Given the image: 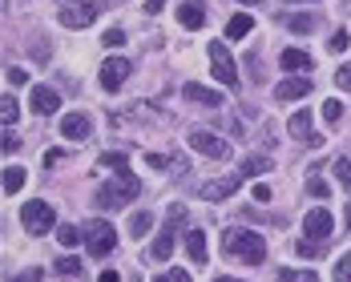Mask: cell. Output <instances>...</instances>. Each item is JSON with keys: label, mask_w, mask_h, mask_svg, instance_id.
Here are the masks:
<instances>
[{"label": "cell", "mask_w": 351, "mask_h": 282, "mask_svg": "<svg viewBox=\"0 0 351 282\" xmlns=\"http://www.w3.org/2000/svg\"><path fill=\"white\" fill-rule=\"evenodd\" d=\"M222 246L230 258H243L246 266H258V262H267V238H258L254 230H226L222 234Z\"/></svg>", "instance_id": "cell-1"}, {"label": "cell", "mask_w": 351, "mask_h": 282, "mask_svg": "<svg viewBox=\"0 0 351 282\" xmlns=\"http://www.w3.org/2000/svg\"><path fill=\"white\" fill-rule=\"evenodd\" d=\"M141 194V181L134 174H113V181H106L101 190H97V206H106V210H117V206H125V202H134Z\"/></svg>", "instance_id": "cell-2"}, {"label": "cell", "mask_w": 351, "mask_h": 282, "mask_svg": "<svg viewBox=\"0 0 351 282\" xmlns=\"http://www.w3.org/2000/svg\"><path fill=\"white\" fill-rule=\"evenodd\" d=\"M21 222H25V230H29V234L40 238V234H49V230L57 226V210H53L49 202L33 198V202H25V206H21Z\"/></svg>", "instance_id": "cell-3"}, {"label": "cell", "mask_w": 351, "mask_h": 282, "mask_svg": "<svg viewBox=\"0 0 351 282\" xmlns=\"http://www.w3.org/2000/svg\"><path fill=\"white\" fill-rule=\"evenodd\" d=\"M186 222V210L182 206H170V214H166V226H162V234L154 238V246H149V254L158 258V262H166L170 254H174V242H178V226Z\"/></svg>", "instance_id": "cell-4"}, {"label": "cell", "mask_w": 351, "mask_h": 282, "mask_svg": "<svg viewBox=\"0 0 351 282\" xmlns=\"http://www.w3.org/2000/svg\"><path fill=\"white\" fill-rule=\"evenodd\" d=\"M85 242H89V254L93 258H106L113 242H117V234H113V226H109L106 218H93V222H85Z\"/></svg>", "instance_id": "cell-5"}, {"label": "cell", "mask_w": 351, "mask_h": 282, "mask_svg": "<svg viewBox=\"0 0 351 282\" xmlns=\"http://www.w3.org/2000/svg\"><path fill=\"white\" fill-rule=\"evenodd\" d=\"M210 73L226 85V89H234L239 85V69H234V57H230V49L222 44V40H210Z\"/></svg>", "instance_id": "cell-6"}, {"label": "cell", "mask_w": 351, "mask_h": 282, "mask_svg": "<svg viewBox=\"0 0 351 282\" xmlns=\"http://www.w3.org/2000/svg\"><path fill=\"white\" fill-rule=\"evenodd\" d=\"M57 21H61L65 29H89V25L97 21V4H93V0H73V4H65V8L57 12Z\"/></svg>", "instance_id": "cell-7"}, {"label": "cell", "mask_w": 351, "mask_h": 282, "mask_svg": "<svg viewBox=\"0 0 351 282\" xmlns=\"http://www.w3.org/2000/svg\"><path fill=\"white\" fill-rule=\"evenodd\" d=\"M190 149L202 153V157H214V162L230 157V145L218 138V133H210V129H194V133H190Z\"/></svg>", "instance_id": "cell-8"}, {"label": "cell", "mask_w": 351, "mask_h": 282, "mask_svg": "<svg viewBox=\"0 0 351 282\" xmlns=\"http://www.w3.org/2000/svg\"><path fill=\"white\" fill-rule=\"evenodd\" d=\"M331 214L323 210V206H315V210H307V218H303V238H315V242H323V238H331Z\"/></svg>", "instance_id": "cell-9"}, {"label": "cell", "mask_w": 351, "mask_h": 282, "mask_svg": "<svg viewBox=\"0 0 351 282\" xmlns=\"http://www.w3.org/2000/svg\"><path fill=\"white\" fill-rule=\"evenodd\" d=\"M130 69H134V65H130L125 57H109L106 65H101V85H106L109 93H113V89H121V85H125V77H130Z\"/></svg>", "instance_id": "cell-10"}, {"label": "cell", "mask_w": 351, "mask_h": 282, "mask_svg": "<svg viewBox=\"0 0 351 282\" xmlns=\"http://www.w3.org/2000/svg\"><path fill=\"white\" fill-rule=\"evenodd\" d=\"M182 97L194 101V105H206V109L222 105V93H218V89H206V85H198V81H186V85H182Z\"/></svg>", "instance_id": "cell-11"}, {"label": "cell", "mask_w": 351, "mask_h": 282, "mask_svg": "<svg viewBox=\"0 0 351 282\" xmlns=\"http://www.w3.org/2000/svg\"><path fill=\"white\" fill-rule=\"evenodd\" d=\"M243 181H246L243 174H230V177H222V181H210V185H202L198 194H202L206 202H226V198H230V194H234Z\"/></svg>", "instance_id": "cell-12"}, {"label": "cell", "mask_w": 351, "mask_h": 282, "mask_svg": "<svg viewBox=\"0 0 351 282\" xmlns=\"http://www.w3.org/2000/svg\"><path fill=\"white\" fill-rule=\"evenodd\" d=\"M29 105H33V113H57L61 109V97H57V89H49V85H33V93H29Z\"/></svg>", "instance_id": "cell-13"}, {"label": "cell", "mask_w": 351, "mask_h": 282, "mask_svg": "<svg viewBox=\"0 0 351 282\" xmlns=\"http://www.w3.org/2000/svg\"><path fill=\"white\" fill-rule=\"evenodd\" d=\"M307 93H311V77H287L279 89H275L279 101H299V97H307Z\"/></svg>", "instance_id": "cell-14"}, {"label": "cell", "mask_w": 351, "mask_h": 282, "mask_svg": "<svg viewBox=\"0 0 351 282\" xmlns=\"http://www.w3.org/2000/svg\"><path fill=\"white\" fill-rule=\"evenodd\" d=\"M89 129H93V125H89L85 113H65V117H61V133H65L69 141H85L89 138Z\"/></svg>", "instance_id": "cell-15"}, {"label": "cell", "mask_w": 351, "mask_h": 282, "mask_svg": "<svg viewBox=\"0 0 351 282\" xmlns=\"http://www.w3.org/2000/svg\"><path fill=\"white\" fill-rule=\"evenodd\" d=\"M178 25H182V29H190V33H198V29L206 25V12H202V4H198V0H186V4L178 8Z\"/></svg>", "instance_id": "cell-16"}, {"label": "cell", "mask_w": 351, "mask_h": 282, "mask_svg": "<svg viewBox=\"0 0 351 282\" xmlns=\"http://www.w3.org/2000/svg\"><path fill=\"white\" fill-rule=\"evenodd\" d=\"M279 65H282L287 73H311V65H315V61H311V57H307L303 49H282Z\"/></svg>", "instance_id": "cell-17"}, {"label": "cell", "mask_w": 351, "mask_h": 282, "mask_svg": "<svg viewBox=\"0 0 351 282\" xmlns=\"http://www.w3.org/2000/svg\"><path fill=\"white\" fill-rule=\"evenodd\" d=\"M186 254H190V262H198V266L210 258V250H206V234H202V230H190V234H186Z\"/></svg>", "instance_id": "cell-18"}, {"label": "cell", "mask_w": 351, "mask_h": 282, "mask_svg": "<svg viewBox=\"0 0 351 282\" xmlns=\"http://www.w3.org/2000/svg\"><path fill=\"white\" fill-rule=\"evenodd\" d=\"M287 129H291V133H295V138H311V133H315V129H311V109H299V113H295V117H291V121H287Z\"/></svg>", "instance_id": "cell-19"}, {"label": "cell", "mask_w": 351, "mask_h": 282, "mask_svg": "<svg viewBox=\"0 0 351 282\" xmlns=\"http://www.w3.org/2000/svg\"><path fill=\"white\" fill-rule=\"evenodd\" d=\"M149 230H154V214L149 210H138L134 218H130V234H134V238H145Z\"/></svg>", "instance_id": "cell-20"}, {"label": "cell", "mask_w": 351, "mask_h": 282, "mask_svg": "<svg viewBox=\"0 0 351 282\" xmlns=\"http://www.w3.org/2000/svg\"><path fill=\"white\" fill-rule=\"evenodd\" d=\"M250 29H254V21H250L246 12H239V16H230V25H226V36H230V40H243Z\"/></svg>", "instance_id": "cell-21"}, {"label": "cell", "mask_w": 351, "mask_h": 282, "mask_svg": "<svg viewBox=\"0 0 351 282\" xmlns=\"http://www.w3.org/2000/svg\"><path fill=\"white\" fill-rule=\"evenodd\" d=\"M287 25H291V33H315V29H319V16H303V12H291V16H287Z\"/></svg>", "instance_id": "cell-22"}, {"label": "cell", "mask_w": 351, "mask_h": 282, "mask_svg": "<svg viewBox=\"0 0 351 282\" xmlns=\"http://www.w3.org/2000/svg\"><path fill=\"white\" fill-rule=\"evenodd\" d=\"M243 177H254V174H271V157H243Z\"/></svg>", "instance_id": "cell-23"}, {"label": "cell", "mask_w": 351, "mask_h": 282, "mask_svg": "<svg viewBox=\"0 0 351 282\" xmlns=\"http://www.w3.org/2000/svg\"><path fill=\"white\" fill-rule=\"evenodd\" d=\"M16 190H25V170L21 166H8L4 170V194H16Z\"/></svg>", "instance_id": "cell-24"}, {"label": "cell", "mask_w": 351, "mask_h": 282, "mask_svg": "<svg viewBox=\"0 0 351 282\" xmlns=\"http://www.w3.org/2000/svg\"><path fill=\"white\" fill-rule=\"evenodd\" d=\"M279 282H319L315 270H279Z\"/></svg>", "instance_id": "cell-25"}, {"label": "cell", "mask_w": 351, "mask_h": 282, "mask_svg": "<svg viewBox=\"0 0 351 282\" xmlns=\"http://www.w3.org/2000/svg\"><path fill=\"white\" fill-rule=\"evenodd\" d=\"M0 121H4V129H12V121H16V97L0 101Z\"/></svg>", "instance_id": "cell-26"}, {"label": "cell", "mask_w": 351, "mask_h": 282, "mask_svg": "<svg viewBox=\"0 0 351 282\" xmlns=\"http://www.w3.org/2000/svg\"><path fill=\"white\" fill-rule=\"evenodd\" d=\"M57 242H61V246H77V242H81V230H77V226H57Z\"/></svg>", "instance_id": "cell-27"}, {"label": "cell", "mask_w": 351, "mask_h": 282, "mask_svg": "<svg viewBox=\"0 0 351 282\" xmlns=\"http://www.w3.org/2000/svg\"><path fill=\"white\" fill-rule=\"evenodd\" d=\"M323 117H327L331 125H339V117H343V101H335V97H331V101H323Z\"/></svg>", "instance_id": "cell-28"}, {"label": "cell", "mask_w": 351, "mask_h": 282, "mask_svg": "<svg viewBox=\"0 0 351 282\" xmlns=\"http://www.w3.org/2000/svg\"><path fill=\"white\" fill-rule=\"evenodd\" d=\"M335 177H339V185L351 194V162H348V157H339V162H335Z\"/></svg>", "instance_id": "cell-29"}, {"label": "cell", "mask_w": 351, "mask_h": 282, "mask_svg": "<svg viewBox=\"0 0 351 282\" xmlns=\"http://www.w3.org/2000/svg\"><path fill=\"white\" fill-rule=\"evenodd\" d=\"M331 274H335V282H351V254H343V258L335 262V270H331Z\"/></svg>", "instance_id": "cell-30"}, {"label": "cell", "mask_w": 351, "mask_h": 282, "mask_svg": "<svg viewBox=\"0 0 351 282\" xmlns=\"http://www.w3.org/2000/svg\"><path fill=\"white\" fill-rule=\"evenodd\" d=\"M57 270H61L65 279H77V274H81V262H77V258H57Z\"/></svg>", "instance_id": "cell-31"}, {"label": "cell", "mask_w": 351, "mask_h": 282, "mask_svg": "<svg viewBox=\"0 0 351 282\" xmlns=\"http://www.w3.org/2000/svg\"><path fill=\"white\" fill-rule=\"evenodd\" d=\"M101 166L106 170H125V153H101Z\"/></svg>", "instance_id": "cell-32"}, {"label": "cell", "mask_w": 351, "mask_h": 282, "mask_svg": "<svg viewBox=\"0 0 351 282\" xmlns=\"http://www.w3.org/2000/svg\"><path fill=\"white\" fill-rule=\"evenodd\" d=\"M348 40H351V36L343 33V29H339V33H331V40H327V49H331V53H343V49H348Z\"/></svg>", "instance_id": "cell-33"}, {"label": "cell", "mask_w": 351, "mask_h": 282, "mask_svg": "<svg viewBox=\"0 0 351 282\" xmlns=\"http://www.w3.org/2000/svg\"><path fill=\"white\" fill-rule=\"evenodd\" d=\"M4 77H8V85H16V89H21V85L29 81V73H25V69H16V65H8V69H4Z\"/></svg>", "instance_id": "cell-34"}, {"label": "cell", "mask_w": 351, "mask_h": 282, "mask_svg": "<svg viewBox=\"0 0 351 282\" xmlns=\"http://www.w3.org/2000/svg\"><path fill=\"white\" fill-rule=\"evenodd\" d=\"M154 282H190V270H166V274H158Z\"/></svg>", "instance_id": "cell-35"}, {"label": "cell", "mask_w": 351, "mask_h": 282, "mask_svg": "<svg viewBox=\"0 0 351 282\" xmlns=\"http://www.w3.org/2000/svg\"><path fill=\"white\" fill-rule=\"evenodd\" d=\"M101 44H109V49H117V44H125V33H121V29H109V33L101 36Z\"/></svg>", "instance_id": "cell-36"}, {"label": "cell", "mask_w": 351, "mask_h": 282, "mask_svg": "<svg viewBox=\"0 0 351 282\" xmlns=\"http://www.w3.org/2000/svg\"><path fill=\"white\" fill-rule=\"evenodd\" d=\"M335 85H339V89H351V65H339V69H335Z\"/></svg>", "instance_id": "cell-37"}, {"label": "cell", "mask_w": 351, "mask_h": 282, "mask_svg": "<svg viewBox=\"0 0 351 282\" xmlns=\"http://www.w3.org/2000/svg\"><path fill=\"white\" fill-rule=\"evenodd\" d=\"M295 250H299L303 258H315V254H319V242H307V238H303V242H295Z\"/></svg>", "instance_id": "cell-38"}, {"label": "cell", "mask_w": 351, "mask_h": 282, "mask_svg": "<svg viewBox=\"0 0 351 282\" xmlns=\"http://www.w3.org/2000/svg\"><path fill=\"white\" fill-rule=\"evenodd\" d=\"M16 145H21V141H16V133H12V129H8V133H4V141H0V149H4V153H16Z\"/></svg>", "instance_id": "cell-39"}, {"label": "cell", "mask_w": 351, "mask_h": 282, "mask_svg": "<svg viewBox=\"0 0 351 282\" xmlns=\"http://www.w3.org/2000/svg\"><path fill=\"white\" fill-rule=\"evenodd\" d=\"M307 190H311L315 198H327V181H319V177H311V181H307Z\"/></svg>", "instance_id": "cell-40"}, {"label": "cell", "mask_w": 351, "mask_h": 282, "mask_svg": "<svg viewBox=\"0 0 351 282\" xmlns=\"http://www.w3.org/2000/svg\"><path fill=\"white\" fill-rule=\"evenodd\" d=\"M145 166H154V170H166V166H170V157H162V153H149V157H145Z\"/></svg>", "instance_id": "cell-41"}, {"label": "cell", "mask_w": 351, "mask_h": 282, "mask_svg": "<svg viewBox=\"0 0 351 282\" xmlns=\"http://www.w3.org/2000/svg\"><path fill=\"white\" fill-rule=\"evenodd\" d=\"M8 282H40V270H25V274H12Z\"/></svg>", "instance_id": "cell-42"}, {"label": "cell", "mask_w": 351, "mask_h": 282, "mask_svg": "<svg viewBox=\"0 0 351 282\" xmlns=\"http://www.w3.org/2000/svg\"><path fill=\"white\" fill-rule=\"evenodd\" d=\"M254 202H271V185L258 181V185H254Z\"/></svg>", "instance_id": "cell-43"}, {"label": "cell", "mask_w": 351, "mask_h": 282, "mask_svg": "<svg viewBox=\"0 0 351 282\" xmlns=\"http://www.w3.org/2000/svg\"><path fill=\"white\" fill-rule=\"evenodd\" d=\"M45 166H61V149H45Z\"/></svg>", "instance_id": "cell-44"}, {"label": "cell", "mask_w": 351, "mask_h": 282, "mask_svg": "<svg viewBox=\"0 0 351 282\" xmlns=\"http://www.w3.org/2000/svg\"><path fill=\"white\" fill-rule=\"evenodd\" d=\"M97 282H121V274H117V270H101V279Z\"/></svg>", "instance_id": "cell-45"}, {"label": "cell", "mask_w": 351, "mask_h": 282, "mask_svg": "<svg viewBox=\"0 0 351 282\" xmlns=\"http://www.w3.org/2000/svg\"><path fill=\"white\" fill-rule=\"evenodd\" d=\"M162 4L166 0H145V12H162Z\"/></svg>", "instance_id": "cell-46"}, {"label": "cell", "mask_w": 351, "mask_h": 282, "mask_svg": "<svg viewBox=\"0 0 351 282\" xmlns=\"http://www.w3.org/2000/svg\"><path fill=\"white\" fill-rule=\"evenodd\" d=\"M239 4H263V0H239Z\"/></svg>", "instance_id": "cell-47"}, {"label": "cell", "mask_w": 351, "mask_h": 282, "mask_svg": "<svg viewBox=\"0 0 351 282\" xmlns=\"http://www.w3.org/2000/svg\"><path fill=\"white\" fill-rule=\"evenodd\" d=\"M218 282H234V279H218Z\"/></svg>", "instance_id": "cell-48"}, {"label": "cell", "mask_w": 351, "mask_h": 282, "mask_svg": "<svg viewBox=\"0 0 351 282\" xmlns=\"http://www.w3.org/2000/svg\"><path fill=\"white\" fill-rule=\"evenodd\" d=\"M348 226H351V210H348Z\"/></svg>", "instance_id": "cell-49"}, {"label": "cell", "mask_w": 351, "mask_h": 282, "mask_svg": "<svg viewBox=\"0 0 351 282\" xmlns=\"http://www.w3.org/2000/svg\"><path fill=\"white\" fill-rule=\"evenodd\" d=\"M295 4H303V0H295Z\"/></svg>", "instance_id": "cell-50"}]
</instances>
